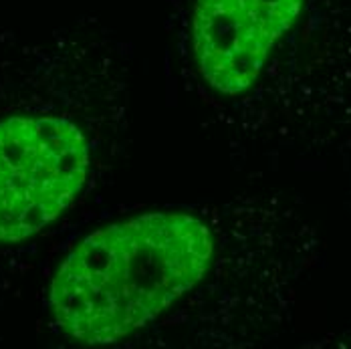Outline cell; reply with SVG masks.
<instances>
[{"instance_id":"1","label":"cell","mask_w":351,"mask_h":349,"mask_svg":"<svg viewBox=\"0 0 351 349\" xmlns=\"http://www.w3.org/2000/svg\"><path fill=\"white\" fill-rule=\"evenodd\" d=\"M222 218L224 202L156 210L85 237L51 282L55 321L89 346L162 331L208 279Z\"/></svg>"},{"instance_id":"2","label":"cell","mask_w":351,"mask_h":349,"mask_svg":"<svg viewBox=\"0 0 351 349\" xmlns=\"http://www.w3.org/2000/svg\"><path fill=\"white\" fill-rule=\"evenodd\" d=\"M307 0H194L178 87L237 162L293 152V87L282 43Z\"/></svg>"},{"instance_id":"3","label":"cell","mask_w":351,"mask_h":349,"mask_svg":"<svg viewBox=\"0 0 351 349\" xmlns=\"http://www.w3.org/2000/svg\"><path fill=\"white\" fill-rule=\"evenodd\" d=\"M93 141L61 111L0 117V245L23 243L75 204L93 168Z\"/></svg>"}]
</instances>
